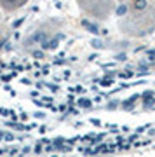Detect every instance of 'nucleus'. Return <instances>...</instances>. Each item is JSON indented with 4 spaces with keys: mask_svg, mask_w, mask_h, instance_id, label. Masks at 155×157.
<instances>
[{
    "mask_svg": "<svg viewBox=\"0 0 155 157\" xmlns=\"http://www.w3.org/2000/svg\"><path fill=\"white\" fill-rule=\"evenodd\" d=\"M146 6H148V4L143 2V0H141V2H133V9L134 11H143V9H146Z\"/></svg>",
    "mask_w": 155,
    "mask_h": 157,
    "instance_id": "f257e3e1",
    "label": "nucleus"
}]
</instances>
